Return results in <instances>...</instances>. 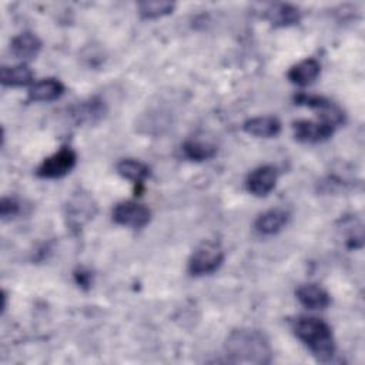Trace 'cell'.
<instances>
[{
	"mask_svg": "<svg viewBox=\"0 0 365 365\" xmlns=\"http://www.w3.org/2000/svg\"><path fill=\"white\" fill-rule=\"evenodd\" d=\"M225 352L230 362L265 365L272 359L268 338L258 329L241 328L232 331L225 341Z\"/></svg>",
	"mask_w": 365,
	"mask_h": 365,
	"instance_id": "1",
	"label": "cell"
},
{
	"mask_svg": "<svg viewBox=\"0 0 365 365\" xmlns=\"http://www.w3.org/2000/svg\"><path fill=\"white\" fill-rule=\"evenodd\" d=\"M289 324L295 336L318 361L325 362L334 356L335 341L327 322L315 317H297Z\"/></svg>",
	"mask_w": 365,
	"mask_h": 365,
	"instance_id": "2",
	"label": "cell"
},
{
	"mask_svg": "<svg viewBox=\"0 0 365 365\" xmlns=\"http://www.w3.org/2000/svg\"><path fill=\"white\" fill-rule=\"evenodd\" d=\"M224 261V251L217 242H202L197 247L188 261V272L191 275H207L218 269Z\"/></svg>",
	"mask_w": 365,
	"mask_h": 365,
	"instance_id": "3",
	"label": "cell"
},
{
	"mask_svg": "<svg viewBox=\"0 0 365 365\" xmlns=\"http://www.w3.org/2000/svg\"><path fill=\"white\" fill-rule=\"evenodd\" d=\"M76 161H77L76 153L71 148L64 147L57 153H54L53 155L44 158L41 164L37 167L36 174L41 178H60L73 170V167L76 165Z\"/></svg>",
	"mask_w": 365,
	"mask_h": 365,
	"instance_id": "4",
	"label": "cell"
},
{
	"mask_svg": "<svg viewBox=\"0 0 365 365\" xmlns=\"http://www.w3.org/2000/svg\"><path fill=\"white\" fill-rule=\"evenodd\" d=\"M150 210L135 201H123L113 208V220L125 227L141 228L150 222Z\"/></svg>",
	"mask_w": 365,
	"mask_h": 365,
	"instance_id": "5",
	"label": "cell"
},
{
	"mask_svg": "<svg viewBox=\"0 0 365 365\" xmlns=\"http://www.w3.org/2000/svg\"><path fill=\"white\" fill-rule=\"evenodd\" d=\"M331 123L325 120L311 121V120H298L292 124L294 137L301 143H319L329 138L334 133Z\"/></svg>",
	"mask_w": 365,
	"mask_h": 365,
	"instance_id": "6",
	"label": "cell"
},
{
	"mask_svg": "<svg viewBox=\"0 0 365 365\" xmlns=\"http://www.w3.org/2000/svg\"><path fill=\"white\" fill-rule=\"evenodd\" d=\"M96 212V204L87 194H76L67 204V224L71 230L81 228Z\"/></svg>",
	"mask_w": 365,
	"mask_h": 365,
	"instance_id": "7",
	"label": "cell"
},
{
	"mask_svg": "<svg viewBox=\"0 0 365 365\" xmlns=\"http://www.w3.org/2000/svg\"><path fill=\"white\" fill-rule=\"evenodd\" d=\"M277 177H278V173L275 167L261 165L248 174L245 180V187L252 195L265 197L274 190Z\"/></svg>",
	"mask_w": 365,
	"mask_h": 365,
	"instance_id": "8",
	"label": "cell"
},
{
	"mask_svg": "<svg viewBox=\"0 0 365 365\" xmlns=\"http://www.w3.org/2000/svg\"><path fill=\"white\" fill-rule=\"evenodd\" d=\"M294 101L298 106H305V107H309V108L319 110L321 111V120H325V121L331 123L332 125L341 124L344 121L342 111L332 101H329L324 97L299 93L294 97Z\"/></svg>",
	"mask_w": 365,
	"mask_h": 365,
	"instance_id": "9",
	"label": "cell"
},
{
	"mask_svg": "<svg viewBox=\"0 0 365 365\" xmlns=\"http://www.w3.org/2000/svg\"><path fill=\"white\" fill-rule=\"evenodd\" d=\"M106 106L104 101H101L97 97L78 101L71 107V117L77 124H93L104 117Z\"/></svg>",
	"mask_w": 365,
	"mask_h": 365,
	"instance_id": "10",
	"label": "cell"
},
{
	"mask_svg": "<svg viewBox=\"0 0 365 365\" xmlns=\"http://www.w3.org/2000/svg\"><path fill=\"white\" fill-rule=\"evenodd\" d=\"M297 299L308 309H324L329 305V294L318 284H304L295 291Z\"/></svg>",
	"mask_w": 365,
	"mask_h": 365,
	"instance_id": "11",
	"label": "cell"
},
{
	"mask_svg": "<svg viewBox=\"0 0 365 365\" xmlns=\"http://www.w3.org/2000/svg\"><path fill=\"white\" fill-rule=\"evenodd\" d=\"M289 220V214L285 210L274 208L262 212L255 220V230L264 235H272L281 231Z\"/></svg>",
	"mask_w": 365,
	"mask_h": 365,
	"instance_id": "12",
	"label": "cell"
},
{
	"mask_svg": "<svg viewBox=\"0 0 365 365\" xmlns=\"http://www.w3.org/2000/svg\"><path fill=\"white\" fill-rule=\"evenodd\" d=\"M244 131L250 135L259 138L275 137L281 130V123L271 115H261L250 118L244 123Z\"/></svg>",
	"mask_w": 365,
	"mask_h": 365,
	"instance_id": "13",
	"label": "cell"
},
{
	"mask_svg": "<svg viewBox=\"0 0 365 365\" xmlns=\"http://www.w3.org/2000/svg\"><path fill=\"white\" fill-rule=\"evenodd\" d=\"M321 66L315 58H305L294 64L288 71V80L297 86H308L319 76Z\"/></svg>",
	"mask_w": 365,
	"mask_h": 365,
	"instance_id": "14",
	"label": "cell"
},
{
	"mask_svg": "<svg viewBox=\"0 0 365 365\" xmlns=\"http://www.w3.org/2000/svg\"><path fill=\"white\" fill-rule=\"evenodd\" d=\"M265 17L277 27H287L297 24L301 19V13L298 7L288 4V3H278V4H271L267 11Z\"/></svg>",
	"mask_w": 365,
	"mask_h": 365,
	"instance_id": "15",
	"label": "cell"
},
{
	"mask_svg": "<svg viewBox=\"0 0 365 365\" xmlns=\"http://www.w3.org/2000/svg\"><path fill=\"white\" fill-rule=\"evenodd\" d=\"M64 93V86L57 78H44L30 88L29 100L30 101H53L57 100Z\"/></svg>",
	"mask_w": 365,
	"mask_h": 365,
	"instance_id": "16",
	"label": "cell"
},
{
	"mask_svg": "<svg viewBox=\"0 0 365 365\" xmlns=\"http://www.w3.org/2000/svg\"><path fill=\"white\" fill-rule=\"evenodd\" d=\"M11 53L19 58H33L41 48L40 38L33 33H21L11 40Z\"/></svg>",
	"mask_w": 365,
	"mask_h": 365,
	"instance_id": "17",
	"label": "cell"
},
{
	"mask_svg": "<svg viewBox=\"0 0 365 365\" xmlns=\"http://www.w3.org/2000/svg\"><path fill=\"white\" fill-rule=\"evenodd\" d=\"M33 80V71L26 64L3 66L0 70V81L9 87H23Z\"/></svg>",
	"mask_w": 365,
	"mask_h": 365,
	"instance_id": "18",
	"label": "cell"
},
{
	"mask_svg": "<svg viewBox=\"0 0 365 365\" xmlns=\"http://www.w3.org/2000/svg\"><path fill=\"white\" fill-rule=\"evenodd\" d=\"M117 173L134 184H143L150 175V168L144 163L134 158H123L117 163Z\"/></svg>",
	"mask_w": 365,
	"mask_h": 365,
	"instance_id": "19",
	"label": "cell"
},
{
	"mask_svg": "<svg viewBox=\"0 0 365 365\" xmlns=\"http://www.w3.org/2000/svg\"><path fill=\"white\" fill-rule=\"evenodd\" d=\"M182 153L191 161H205L215 155L217 148L212 144L204 141L190 140L182 144Z\"/></svg>",
	"mask_w": 365,
	"mask_h": 365,
	"instance_id": "20",
	"label": "cell"
},
{
	"mask_svg": "<svg viewBox=\"0 0 365 365\" xmlns=\"http://www.w3.org/2000/svg\"><path fill=\"white\" fill-rule=\"evenodd\" d=\"M174 10L171 1H141L138 3V13L144 19H158L170 14Z\"/></svg>",
	"mask_w": 365,
	"mask_h": 365,
	"instance_id": "21",
	"label": "cell"
},
{
	"mask_svg": "<svg viewBox=\"0 0 365 365\" xmlns=\"http://www.w3.org/2000/svg\"><path fill=\"white\" fill-rule=\"evenodd\" d=\"M20 210L19 202L14 198H9V197H3L1 202H0V214L1 218L6 220L9 217H14Z\"/></svg>",
	"mask_w": 365,
	"mask_h": 365,
	"instance_id": "22",
	"label": "cell"
},
{
	"mask_svg": "<svg viewBox=\"0 0 365 365\" xmlns=\"http://www.w3.org/2000/svg\"><path fill=\"white\" fill-rule=\"evenodd\" d=\"M74 277H76V281H77L78 285L90 287V284H91V274H90V271L78 269V271H76Z\"/></svg>",
	"mask_w": 365,
	"mask_h": 365,
	"instance_id": "23",
	"label": "cell"
}]
</instances>
